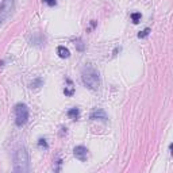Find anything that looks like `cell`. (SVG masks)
Wrapping results in <instances>:
<instances>
[{
    "mask_svg": "<svg viewBox=\"0 0 173 173\" xmlns=\"http://www.w3.org/2000/svg\"><path fill=\"white\" fill-rule=\"evenodd\" d=\"M73 154H74V157L77 158V160H80V161H87V157H88V150H87V147H84V146H76L74 149H73Z\"/></svg>",
    "mask_w": 173,
    "mask_h": 173,
    "instance_id": "5b68a950",
    "label": "cell"
},
{
    "mask_svg": "<svg viewBox=\"0 0 173 173\" xmlns=\"http://www.w3.org/2000/svg\"><path fill=\"white\" fill-rule=\"evenodd\" d=\"M81 80L85 87L92 89V91H96L100 87V76H99V72L92 66H87L82 69Z\"/></svg>",
    "mask_w": 173,
    "mask_h": 173,
    "instance_id": "6da1fadb",
    "label": "cell"
},
{
    "mask_svg": "<svg viewBox=\"0 0 173 173\" xmlns=\"http://www.w3.org/2000/svg\"><path fill=\"white\" fill-rule=\"evenodd\" d=\"M14 170L15 172H28L30 170V164H28V153L24 147L16 150L14 155Z\"/></svg>",
    "mask_w": 173,
    "mask_h": 173,
    "instance_id": "7a4b0ae2",
    "label": "cell"
},
{
    "mask_svg": "<svg viewBox=\"0 0 173 173\" xmlns=\"http://www.w3.org/2000/svg\"><path fill=\"white\" fill-rule=\"evenodd\" d=\"M141 18H142V15H141V12H133L131 14V20H133V23H139Z\"/></svg>",
    "mask_w": 173,
    "mask_h": 173,
    "instance_id": "30bf717a",
    "label": "cell"
},
{
    "mask_svg": "<svg viewBox=\"0 0 173 173\" xmlns=\"http://www.w3.org/2000/svg\"><path fill=\"white\" fill-rule=\"evenodd\" d=\"M47 6H50V7H53V6H55L57 4V0H43Z\"/></svg>",
    "mask_w": 173,
    "mask_h": 173,
    "instance_id": "9a60e30c",
    "label": "cell"
},
{
    "mask_svg": "<svg viewBox=\"0 0 173 173\" xmlns=\"http://www.w3.org/2000/svg\"><path fill=\"white\" fill-rule=\"evenodd\" d=\"M15 111V123L16 126H24L28 120V107L23 103H19L14 108Z\"/></svg>",
    "mask_w": 173,
    "mask_h": 173,
    "instance_id": "3957f363",
    "label": "cell"
},
{
    "mask_svg": "<svg viewBox=\"0 0 173 173\" xmlns=\"http://www.w3.org/2000/svg\"><path fill=\"white\" fill-rule=\"evenodd\" d=\"M57 53H58V55H60L61 58H68L70 55L69 49H66L65 46H58V47H57Z\"/></svg>",
    "mask_w": 173,
    "mask_h": 173,
    "instance_id": "52a82bcc",
    "label": "cell"
},
{
    "mask_svg": "<svg viewBox=\"0 0 173 173\" xmlns=\"http://www.w3.org/2000/svg\"><path fill=\"white\" fill-rule=\"evenodd\" d=\"M89 119H92V120H97V119H100V120H107L108 116H107V114L104 112V109L96 108V109H93V111L91 112Z\"/></svg>",
    "mask_w": 173,
    "mask_h": 173,
    "instance_id": "8992f818",
    "label": "cell"
},
{
    "mask_svg": "<svg viewBox=\"0 0 173 173\" xmlns=\"http://www.w3.org/2000/svg\"><path fill=\"white\" fill-rule=\"evenodd\" d=\"M38 145H39L41 147H43V149H47V147H49L46 139H43V138H39V139H38Z\"/></svg>",
    "mask_w": 173,
    "mask_h": 173,
    "instance_id": "4fadbf2b",
    "label": "cell"
},
{
    "mask_svg": "<svg viewBox=\"0 0 173 173\" xmlns=\"http://www.w3.org/2000/svg\"><path fill=\"white\" fill-rule=\"evenodd\" d=\"M66 81H68V84H69V87L64 89V93L66 95V96H72V95L74 93V88H73V84H72V81H70L69 79H68Z\"/></svg>",
    "mask_w": 173,
    "mask_h": 173,
    "instance_id": "ba28073f",
    "label": "cell"
},
{
    "mask_svg": "<svg viewBox=\"0 0 173 173\" xmlns=\"http://www.w3.org/2000/svg\"><path fill=\"white\" fill-rule=\"evenodd\" d=\"M149 33H150V28H145V30L138 33V38H145V36L149 35Z\"/></svg>",
    "mask_w": 173,
    "mask_h": 173,
    "instance_id": "7c38bea8",
    "label": "cell"
},
{
    "mask_svg": "<svg viewBox=\"0 0 173 173\" xmlns=\"http://www.w3.org/2000/svg\"><path fill=\"white\" fill-rule=\"evenodd\" d=\"M14 11V0H3L0 4V16L7 19Z\"/></svg>",
    "mask_w": 173,
    "mask_h": 173,
    "instance_id": "277c9868",
    "label": "cell"
},
{
    "mask_svg": "<svg viewBox=\"0 0 173 173\" xmlns=\"http://www.w3.org/2000/svg\"><path fill=\"white\" fill-rule=\"evenodd\" d=\"M79 115H80L79 108H70L69 111H68V116L72 118V119H77L79 118Z\"/></svg>",
    "mask_w": 173,
    "mask_h": 173,
    "instance_id": "9c48e42d",
    "label": "cell"
},
{
    "mask_svg": "<svg viewBox=\"0 0 173 173\" xmlns=\"http://www.w3.org/2000/svg\"><path fill=\"white\" fill-rule=\"evenodd\" d=\"M74 45H76L77 50H80V52H82V50H84V43H82V41H81V39H77Z\"/></svg>",
    "mask_w": 173,
    "mask_h": 173,
    "instance_id": "5bb4252c",
    "label": "cell"
},
{
    "mask_svg": "<svg viewBox=\"0 0 173 173\" xmlns=\"http://www.w3.org/2000/svg\"><path fill=\"white\" fill-rule=\"evenodd\" d=\"M41 85H42V80H41V79H36L35 81H33V82H31V88L36 89V88H39Z\"/></svg>",
    "mask_w": 173,
    "mask_h": 173,
    "instance_id": "8fae6325",
    "label": "cell"
}]
</instances>
